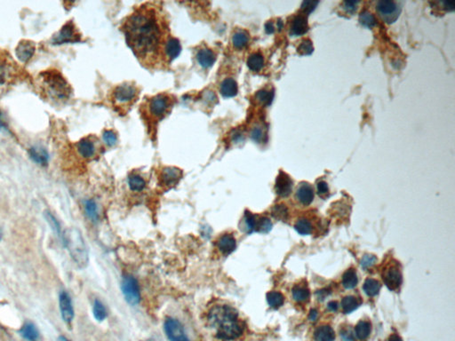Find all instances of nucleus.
I'll return each mask as SVG.
<instances>
[{
  "mask_svg": "<svg viewBox=\"0 0 455 341\" xmlns=\"http://www.w3.org/2000/svg\"><path fill=\"white\" fill-rule=\"evenodd\" d=\"M46 216V219H47L49 224L53 227V230L60 235L61 234V227H60V225L58 223V221L55 219V218L53 217V215L51 214V213H47Z\"/></svg>",
  "mask_w": 455,
  "mask_h": 341,
  "instance_id": "de8ad7c7",
  "label": "nucleus"
},
{
  "mask_svg": "<svg viewBox=\"0 0 455 341\" xmlns=\"http://www.w3.org/2000/svg\"><path fill=\"white\" fill-rule=\"evenodd\" d=\"M376 9L381 17L388 23H393L401 12L400 6L396 2L387 0L379 1L377 3Z\"/></svg>",
  "mask_w": 455,
  "mask_h": 341,
  "instance_id": "0eeeda50",
  "label": "nucleus"
},
{
  "mask_svg": "<svg viewBox=\"0 0 455 341\" xmlns=\"http://www.w3.org/2000/svg\"><path fill=\"white\" fill-rule=\"evenodd\" d=\"M309 29L308 22L305 16L297 15L294 17L291 26V32L293 35L301 36L305 34Z\"/></svg>",
  "mask_w": 455,
  "mask_h": 341,
  "instance_id": "412c9836",
  "label": "nucleus"
},
{
  "mask_svg": "<svg viewBox=\"0 0 455 341\" xmlns=\"http://www.w3.org/2000/svg\"><path fill=\"white\" fill-rule=\"evenodd\" d=\"M298 200L304 206L311 205L314 199V190L310 184L302 183L296 191Z\"/></svg>",
  "mask_w": 455,
  "mask_h": 341,
  "instance_id": "f3484780",
  "label": "nucleus"
},
{
  "mask_svg": "<svg viewBox=\"0 0 455 341\" xmlns=\"http://www.w3.org/2000/svg\"><path fill=\"white\" fill-rule=\"evenodd\" d=\"M1 238H2V231L0 230V240H1Z\"/></svg>",
  "mask_w": 455,
  "mask_h": 341,
  "instance_id": "e2e57ef3",
  "label": "nucleus"
},
{
  "mask_svg": "<svg viewBox=\"0 0 455 341\" xmlns=\"http://www.w3.org/2000/svg\"><path fill=\"white\" fill-rule=\"evenodd\" d=\"M359 22L362 25L367 27V28H372L376 24L375 18L372 15V13L368 12V11H364V12L360 13Z\"/></svg>",
  "mask_w": 455,
  "mask_h": 341,
  "instance_id": "ea45409f",
  "label": "nucleus"
},
{
  "mask_svg": "<svg viewBox=\"0 0 455 341\" xmlns=\"http://www.w3.org/2000/svg\"><path fill=\"white\" fill-rule=\"evenodd\" d=\"M318 311L316 310V309H311V313H310V315H309V318H310V320L314 322V321H316V320L318 319Z\"/></svg>",
  "mask_w": 455,
  "mask_h": 341,
  "instance_id": "13d9d810",
  "label": "nucleus"
},
{
  "mask_svg": "<svg viewBox=\"0 0 455 341\" xmlns=\"http://www.w3.org/2000/svg\"><path fill=\"white\" fill-rule=\"evenodd\" d=\"M137 95V89L132 84H124L119 85L114 91V101L118 105H127L131 103Z\"/></svg>",
  "mask_w": 455,
  "mask_h": 341,
  "instance_id": "1a4fd4ad",
  "label": "nucleus"
},
{
  "mask_svg": "<svg viewBox=\"0 0 455 341\" xmlns=\"http://www.w3.org/2000/svg\"><path fill=\"white\" fill-rule=\"evenodd\" d=\"M85 210L89 219H92V221H96L98 219V209L95 202L93 200H88L86 202Z\"/></svg>",
  "mask_w": 455,
  "mask_h": 341,
  "instance_id": "58836bf2",
  "label": "nucleus"
},
{
  "mask_svg": "<svg viewBox=\"0 0 455 341\" xmlns=\"http://www.w3.org/2000/svg\"><path fill=\"white\" fill-rule=\"evenodd\" d=\"M170 105V100L168 97L166 95H157L149 101V113L152 115L153 118L161 119L167 115Z\"/></svg>",
  "mask_w": 455,
  "mask_h": 341,
  "instance_id": "9b49d317",
  "label": "nucleus"
},
{
  "mask_svg": "<svg viewBox=\"0 0 455 341\" xmlns=\"http://www.w3.org/2000/svg\"><path fill=\"white\" fill-rule=\"evenodd\" d=\"M63 240L75 263L81 268L87 267L88 264V249L80 231L77 228L67 229L63 235Z\"/></svg>",
  "mask_w": 455,
  "mask_h": 341,
  "instance_id": "7ed1b4c3",
  "label": "nucleus"
},
{
  "mask_svg": "<svg viewBox=\"0 0 455 341\" xmlns=\"http://www.w3.org/2000/svg\"><path fill=\"white\" fill-rule=\"evenodd\" d=\"M360 305L359 299L354 296H346L341 300V308L345 314H350L356 310Z\"/></svg>",
  "mask_w": 455,
  "mask_h": 341,
  "instance_id": "a878e982",
  "label": "nucleus"
},
{
  "mask_svg": "<svg viewBox=\"0 0 455 341\" xmlns=\"http://www.w3.org/2000/svg\"><path fill=\"white\" fill-rule=\"evenodd\" d=\"M272 215L277 219L285 220L288 216V211L284 205H278L272 209Z\"/></svg>",
  "mask_w": 455,
  "mask_h": 341,
  "instance_id": "79ce46f5",
  "label": "nucleus"
},
{
  "mask_svg": "<svg viewBox=\"0 0 455 341\" xmlns=\"http://www.w3.org/2000/svg\"><path fill=\"white\" fill-rule=\"evenodd\" d=\"M208 322L216 330L217 337L223 341L236 340L244 332L237 312L230 306H214L208 314Z\"/></svg>",
  "mask_w": 455,
  "mask_h": 341,
  "instance_id": "f03ea898",
  "label": "nucleus"
},
{
  "mask_svg": "<svg viewBox=\"0 0 455 341\" xmlns=\"http://www.w3.org/2000/svg\"><path fill=\"white\" fill-rule=\"evenodd\" d=\"M42 79L49 93L58 100H65L70 94V87L66 79L56 70H48L42 73Z\"/></svg>",
  "mask_w": 455,
  "mask_h": 341,
  "instance_id": "20e7f679",
  "label": "nucleus"
},
{
  "mask_svg": "<svg viewBox=\"0 0 455 341\" xmlns=\"http://www.w3.org/2000/svg\"><path fill=\"white\" fill-rule=\"evenodd\" d=\"M36 52V44L30 40H22L15 48V55L22 62L30 61Z\"/></svg>",
  "mask_w": 455,
  "mask_h": 341,
  "instance_id": "f8f14e48",
  "label": "nucleus"
},
{
  "mask_svg": "<svg viewBox=\"0 0 455 341\" xmlns=\"http://www.w3.org/2000/svg\"><path fill=\"white\" fill-rule=\"evenodd\" d=\"M4 78H5V72H4L3 66L0 64V85L4 82Z\"/></svg>",
  "mask_w": 455,
  "mask_h": 341,
  "instance_id": "bf43d9fd",
  "label": "nucleus"
},
{
  "mask_svg": "<svg viewBox=\"0 0 455 341\" xmlns=\"http://www.w3.org/2000/svg\"><path fill=\"white\" fill-rule=\"evenodd\" d=\"M238 92L237 84L233 79H227L221 85V92L225 97L236 96Z\"/></svg>",
  "mask_w": 455,
  "mask_h": 341,
  "instance_id": "5701e85b",
  "label": "nucleus"
},
{
  "mask_svg": "<svg viewBox=\"0 0 455 341\" xmlns=\"http://www.w3.org/2000/svg\"><path fill=\"white\" fill-rule=\"evenodd\" d=\"M29 156L33 162L41 167H46L49 163V154L46 149L40 146H34L29 149Z\"/></svg>",
  "mask_w": 455,
  "mask_h": 341,
  "instance_id": "dca6fc26",
  "label": "nucleus"
},
{
  "mask_svg": "<svg viewBox=\"0 0 455 341\" xmlns=\"http://www.w3.org/2000/svg\"><path fill=\"white\" fill-rule=\"evenodd\" d=\"M165 54L167 57L168 61H173L175 58L179 56L180 53L182 52V46L180 44V41L174 38H170L167 40L166 44H165Z\"/></svg>",
  "mask_w": 455,
  "mask_h": 341,
  "instance_id": "6ab92c4d",
  "label": "nucleus"
},
{
  "mask_svg": "<svg viewBox=\"0 0 455 341\" xmlns=\"http://www.w3.org/2000/svg\"><path fill=\"white\" fill-rule=\"evenodd\" d=\"M205 100L208 102H215L216 101V95L213 92H207L205 94Z\"/></svg>",
  "mask_w": 455,
  "mask_h": 341,
  "instance_id": "5fc2aeb1",
  "label": "nucleus"
},
{
  "mask_svg": "<svg viewBox=\"0 0 455 341\" xmlns=\"http://www.w3.org/2000/svg\"><path fill=\"white\" fill-rule=\"evenodd\" d=\"M388 341H403V340L398 334H392L390 335Z\"/></svg>",
  "mask_w": 455,
  "mask_h": 341,
  "instance_id": "052dcab7",
  "label": "nucleus"
},
{
  "mask_svg": "<svg viewBox=\"0 0 455 341\" xmlns=\"http://www.w3.org/2000/svg\"><path fill=\"white\" fill-rule=\"evenodd\" d=\"M251 137L253 140L257 141V142H260L261 140H263V131L260 127H255L254 128V130L251 131Z\"/></svg>",
  "mask_w": 455,
  "mask_h": 341,
  "instance_id": "8fccbe9b",
  "label": "nucleus"
},
{
  "mask_svg": "<svg viewBox=\"0 0 455 341\" xmlns=\"http://www.w3.org/2000/svg\"><path fill=\"white\" fill-rule=\"evenodd\" d=\"M102 138H103V140H104L106 144L109 145V146H114L117 143V135L112 131H104Z\"/></svg>",
  "mask_w": 455,
  "mask_h": 341,
  "instance_id": "a18cd8bd",
  "label": "nucleus"
},
{
  "mask_svg": "<svg viewBox=\"0 0 455 341\" xmlns=\"http://www.w3.org/2000/svg\"><path fill=\"white\" fill-rule=\"evenodd\" d=\"M123 294L130 305H136L140 301V288L134 276H124L121 284Z\"/></svg>",
  "mask_w": 455,
  "mask_h": 341,
  "instance_id": "423d86ee",
  "label": "nucleus"
},
{
  "mask_svg": "<svg viewBox=\"0 0 455 341\" xmlns=\"http://www.w3.org/2000/svg\"><path fill=\"white\" fill-rule=\"evenodd\" d=\"M264 65V59L263 56L259 53H254L251 54L248 59H247V66L249 69L253 71H260L263 69Z\"/></svg>",
  "mask_w": 455,
  "mask_h": 341,
  "instance_id": "c756f323",
  "label": "nucleus"
},
{
  "mask_svg": "<svg viewBox=\"0 0 455 341\" xmlns=\"http://www.w3.org/2000/svg\"><path fill=\"white\" fill-rule=\"evenodd\" d=\"M327 307H328L329 310L333 311H337L338 307H339V305L336 301H331L329 302L328 305H327Z\"/></svg>",
  "mask_w": 455,
  "mask_h": 341,
  "instance_id": "4d7b16f0",
  "label": "nucleus"
},
{
  "mask_svg": "<svg viewBox=\"0 0 455 341\" xmlns=\"http://www.w3.org/2000/svg\"><path fill=\"white\" fill-rule=\"evenodd\" d=\"M298 53L301 55H309L313 53L314 47L311 40H305L302 41L300 45L298 46Z\"/></svg>",
  "mask_w": 455,
  "mask_h": 341,
  "instance_id": "37998d69",
  "label": "nucleus"
},
{
  "mask_svg": "<svg viewBox=\"0 0 455 341\" xmlns=\"http://www.w3.org/2000/svg\"><path fill=\"white\" fill-rule=\"evenodd\" d=\"M272 228V222L271 219L266 217H261L260 219H256L255 225V231L260 233H268L271 231Z\"/></svg>",
  "mask_w": 455,
  "mask_h": 341,
  "instance_id": "e433bc0d",
  "label": "nucleus"
},
{
  "mask_svg": "<svg viewBox=\"0 0 455 341\" xmlns=\"http://www.w3.org/2000/svg\"><path fill=\"white\" fill-rule=\"evenodd\" d=\"M92 311H93L94 318H95L97 321L101 322V321H103V320L105 319L106 316H107V312H106L105 307L103 306V304H102L100 300L96 299V300L94 301Z\"/></svg>",
  "mask_w": 455,
  "mask_h": 341,
  "instance_id": "4c0bfd02",
  "label": "nucleus"
},
{
  "mask_svg": "<svg viewBox=\"0 0 455 341\" xmlns=\"http://www.w3.org/2000/svg\"><path fill=\"white\" fill-rule=\"evenodd\" d=\"M197 60L198 63L205 69H208L212 66L216 60L215 54L212 50L208 48H203L199 50L197 53Z\"/></svg>",
  "mask_w": 455,
  "mask_h": 341,
  "instance_id": "aec40b11",
  "label": "nucleus"
},
{
  "mask_svg": "<svg viewBox=\"0 0 455 341\" xmlns=\"http://www.w3.org/2000/svg\"><path fill=\"white\" fill-rule=\"evenodd\" d=\"M128 184L133 191H141L145 188L146 182L139 175L133 174L128 179Z\"/></svg>",
  "mask_w": 455,
  "mask_h": 341,
  "instance_id": "72a5a7b5",
  "label": "nucleus"
},
{
  "mask_svg": "<svg viewBox=\"0 0 455 341\" xmlns=\"http://www.w3.org/2000/svg\"><path fill=\"white\" fill-rule=\"evenodd\" d=\"M389 263L382 270V279L390 291L398 290L402 284V273L397 261Z\"/></svg>",
  "mask_w": 455,
  "mask_h": 341,
  "instance_id": "39448f33",
  "label": "nucleus"
},
{
  "mask_svg": "<svg viewBox=\"0 0 455 341\" xmlns=\"http://www.w3.org/2000/svg\"><path fill=\"white\" fill-rule=\"evenodd\" d=\"M293 297L295 301H308L311 297L310 290L307 288L306 286L295 285L293 288Z\"/></svg>",
  "mask_w": 455,
  "mask_h": 341,
  "instance_id": "cd10ccee",
  "label": "nucleus"
},
{
  "mask_svg": "<svg viewBox=\"0 0 455 341\" xmlns=\"http://www.w3.org/2000/svg\"><path fill=\"white\" fill-rule=\"evenodd\" d=\"M341 337L343 341H355L354 334L350 328L341 329Z\"/></svg>",
  "mask_w": 455,
  "mask_h": 341,
  "instance_id": "09e8293b",
  "label": "nucleus"
},
{
  "mask_svg": "<svg viewBox=\"0 0 455 341\" xmlns=\"http://www.w3.org/2000/svg\"><path fill=\"white\" fill-rule=\"evenodd\" d=\"M318 3V1H304L302 4V10L305 13H311Z\"/></svg>",
  "mask_w": 455,
  "mask_h": 341,
  "instance_id": "49530a36",
  "label": "nucleus"
},
{
  "mask_svg": "<svg viewBox=\"0 0 455 341\" xmlns=\"http://www.w3.org/2000/svg\"><path fill=\"white\" fill-rule=\"evenodd\" d=\"M249 41V36L244 31H236L232 38V44L237 49L244 48Z\"/></svg>",
  "mask_w": 455,
  "mask_h": 341,
  "instance_id": "7c9ffc66",
  "label": "nucleus"
},
{
  "mask_svg": "<svg viewBox=\"0 0 455 341\" xmlns=\"http://www.w3.org/2000/svg\"><path fill=\"white\" fill-rule=\"evenodd\" d=\"M359 4V2H355V1H345L343 3V5H344V8L349 11V12H353L356 9H357V5Z\"/></svg>",
  "mask_w": 455,
  "mask_h": 341,
  "instance_id": "603ef678",
  "label": "nucleus"
},
{
  "mask_svg": "<svg viewBox=\"0 0 455 341\" xmlns=\"http://www.w3.org/2000/svg\"><path fill=\"white\" fill-rule=\"evenodd\" d=\"M59 301L62 319L64 320L66 323H70L74 318V309L69 294L65 292H62L60 294Z\"/></svg>",
  "mask_w": 455,
  "mask_h": 341,
  "instance_id": "4468645a",
  "label": "nucleus"
},
{
  "mask_svg": "<svg viewBox=\"0 0 455 341\" xmlns=\"http://www.w3.org/2000/svg\"><path fill=\"white\" fill-rule=\"evenodd\" d=\"M182 170L175 167H166L161 172V179L164 185L167 187H173L178 183L182 178Z\"/></svg>",
  "mask_w": 455,
  "mask_h": 341,
  "instance_id": "2eb2a0df",
  "label": "nucleus"
},
{
  "mask_svg": "<svg viewBox=\"0 0 455 341\" xmlns=\"http://www.w3.org/2000/svg\"><path fill=\"white\" fill-rule=\"evenodd\" d=\"M217 246L224 255H228L236 249V239L230 234H226L220 237L219 240L217 242Z\"/></svg>",
  "mask_w": 455,
  "mask_h": 341,
  "instance_id": "a211bd4d",
  "label": "nucleus"
},
{
  "mask_svg": "<svg viewBox=\"0 0 455 341\" xmlns=\"http://www.w3.org/2000/svg\"><path fill=\"white\" fill-rule=\"evenodd\" d=\"M329 191L328 185L327 183L324 181V180H321L318 183V192L319 195H325L327 194Z\"/></svg>",
  "mask_w": 455,
  "mask_h": 341,
  "instance_id": "3c124183",
  "label": "nucleus"
},
{
  "mask_svg": "<svg viewBox=\"0 0 455 341\" xmlns=\"http://www.w3.org/2000/svg\"><path fill=\"white\" fill-rule=\"evenodd\" d=\"M125 34L133 51L146 63L161 49L162 29L152 9L140 8L133 13L125 22Z\"/></svg>",
  "mask_w": 455,
  "mask_h": 341,
  "instance_id": "f257e3e1",
  "label": "nucleus"
},
{
  "mask_svg": "<svg viewBox=\"0 0 455 341\" xmlns=\"http://www.w3.org/2000/svg\"><path fill=\"white\" fill-rule=\"evenodd\" d=\"M357 284H358L357 272L355 271L353 268H350L349 270H347L342 276V285L344 286V288L350 290V289L355 288Z\"/></svg>",
  "mask_w": 455,
  "mask_h": 341,
  "instance_id": "bb28decb",
  "label": "nucleus"
},
{
  "mask_svg": "<svg viewBox=\"0 0 455 341\" xmlns=\"http://www.w3.org/2000/svg\"><path fill=\"white\" fill-rule=\"evenodd\" d=\"M381 285L378 281L372 278H368L364 284V291L369 297H374L380 292Z\"/></svg>",
  "mask_w": 455,
  "mask_h": 341,
  "instance_id": "c85d7f7f",
  "label": "nucleus"
},
{
  "mask_svg": "<svg viewBox=\"0 0 455 341\" xmlns=\"http://www.w3.org/2000/svg\"><path fill=\"white\" fill-rule=\"evenodd\" d=\"M58 341H69L68 339H66L65 337H62V336H61V337L59 338V340H58Z\"/></svg>",
  "mask_w": 455,
  "mask_h": 341,
  "instance_id": "680f3d73",
  "label": "nucleus"
},
{
  "mask_svg": "<svg viewBox=\"0 0 455 341\" xmlns=\"http://www.w3.org/2000/svg\"><path fill=\"white\" fill-rule=\"evenodd\" d=\"M265 31H266L268 34H272V33H273V32L275 31V27H274L273 22H269L265 24Z\"/></svg>",
  "mask_w": 455,
  "mask_h": 341,
  "instance_id": "6e6d98bb",
  "label": "nucleus"
},
{
  "mask_svg": "<svg viewBox=\"0 0 455 341\" xmlns=\"http://www.w3.org/2000/svg\"><path fill=\"white\" fill-rule=\"evenodd\" d=\"M267 301L271 307L277 309L283 306L284 298L282 293L278 292H271L267 294Z\"/></svg>",
  "mask_w": 455,
  "mask_h": 341,
  "instance_id": "2f4dec72",
  "label": "nucleus"
},
{
  "mask_svg": "<svg viewBox=\"0 0 455 341\" xmlns=\"http://www.w3.org/2000/svg\"><path fill=\"white\" fill-rule=\"evenodd\" d=\"M255 225H256V219L254 215L252 214L249 212H246L243 219V227L245 232L248 234H251L252 232L255 231Z\"/></svg>",
  "mask_w": 455,
  "mask_h": 341,
  "instance_id": "c9c22d12",
  "label": "nucleus"
},
{
  "mask_svg": "<svg viewBox=\"0 0 455 341\" xmlns=\"http://www.w3.org/2000/svg\"><path fill=\"white\" fill-rule=\"evenodd\" d=\"M165 333L170 341H189L186 333L184 332L183 326L179 321L175 318L168 317L165 324Z\"/></svg>",
  "mask_w": 455,
  "mask_h": 341,
  "instance_id": "6e6552de",
  "label": "nucleus"
},
{
  "mask_svg": "<svg viewBox=\"0 0 455 341\" xmlns=\"http://www.w3.org/2000/svg\"><path fill=\"white\" fill-rule=\"evenodd\" d=\"M79 40L80 36L76 30L74 24L72 22H68L61 28V31L57 33V35L53 37V42L57 44H65L78 42Z\"/></svg>",
  "mask_w": 455,
  "mask_h": 341,
  "instance_id": "9d476101",
  "label": "nucleus"
},
{
  "mask_svg": "<svg viewBox=\"0 0 455 341\" xmlns=\"http://www.w3.org/2000/svg\"><path fill=\"white\" fill-rule=\"evenodd\" d=\"M293 189V180L284 171H280L276 177L275 190L282 197H288Z\"/></svg>",
  "mask_w": 455,
  "mask_h": 341,
  "instance_id": "ddd939ff",
  "label": "nucleus"
},
{
  "mask_svg": "<svg viewBox=\"0 0 455 341\" xmlns=\"http://www.w3.org/2000/svg\"><path fill=\"white\" fill-rule=\"evenodd\" d=\"M315 339L317 341H334L335 333L331 326L321 325L315 331Z\"/></svg>",
  "mask_w": 455,
  "mask_h": 341,
  "instance_id": "4be33fe9",
  "label": "nucleus"
},
{
  "mask_svg": "<svg viewBox=\"0 0 455 341\" xmlns=\"http://www.w3.org/2000/svg\"><path fill=\"white\" fill-rule=\"evenodd\" d=\"M371 324L362 320L355 327V335L360 341H365L371 333Z\"/></svg>",
  "mask_w": 455,
  "mask_h": 341,
  "instance_id": "393cba45",
  "label": "nucleus"
},
{
  "mask_svg": "<svg viewBox=\"0 0 455 341\" xmlns=\"http://www.w3.org/2000/svg\"><path fill=\"white\" fill-rule=\"evenodd\" d=\"M0 131L3 132H8V127L6 123L4 122V117L1 111H0Z\"/></svg>",
  "mask_w": 455,
  "mask_h": 341,
  "instance_id": "864d4df0",
  "label": "nucleus"
},
{
  "mask_svg": "<svg viewBox=\"0 0 455 341\" xmlns=\"http://www.w3.org/2000/svg\"><path fill=\"white\" fill-rule=\"evenodd\" d=\"M274 98V92L273 91H269V90H261L256 93V99L260 102L263 103L264 105H270L273 101Z\"/></svg>",
  "mask_w": 455,
  "mask_h": 341,
  "instance_id": "a19ab883",
  "label": "nucleus"
},
{
  "mask_svg": "<svg viewBox=\"0 0 455 341\" xmlns=\"http://www.w3.org/2000/svg\"><path fill=\"white\" fill-rule=\"evenodd\" d=\"M21 333L22 336L29 341H37L40 336L35 325L32 324H25L21 330Z\"/></svg>",
  "mask_w": 455,
  "mask_h": 341,
  "instance_id": "473e14b6",
  "label": "nucleus"
},
{
  "mask_svg": "<svg viewBox=\"0 0 455 341\" xmlns=\"http://www.w3.org/2000/svg\"><path fill=\"white\" fill-rule=\"evenodd\" d=\"M294 228L296 229V231H297L299 234L303 235V236L310 235L311 232H312V225H311V222L306 219H301L297 220L296 223L294 225Z\"/></svg>",
  "mask_w": 455,
  "mask_h": 341,
  "instance_id": "f704fd0d",
  "label": "nucleus"
},
{
  "mask_svg": "<svg viewBox=\"0 0 455 341\" xmlns=\"http://www.w3.org/2000/svg\"><path fill=\"white\" fill-rule=\"evenodd\" d=\"M376 261L377 258L374 255H370V254L364 255L361 260V267L366 269L373 266Z\"/></svg>",
  "mask_w": 455,
  "mask_h": 341,
  "instance_id": "c03bdc74",
  "label": "nucleus"
},
{
  "mask_svg": "<svg viewBox=\"0 0 455 341\" xmlns=\"http://www.w3.org/2000/svg\"><path fill=\"white\" fill-rule=\"evenodd\" d=\"M78 150L83 158H90L95 153V147L91 140L83 139L78 143Z\"/></svg>",
  "mask_w": 455,
  "mask_h": 341,
  "instance_id": "b1692460",
  "label": "nucleus"
}]
</instances>
